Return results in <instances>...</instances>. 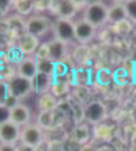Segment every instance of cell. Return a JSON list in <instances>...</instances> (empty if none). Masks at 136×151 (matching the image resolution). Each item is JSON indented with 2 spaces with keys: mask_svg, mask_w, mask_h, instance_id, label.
<instances>
[{
  "mask_svg": "<svg viewBox=\"0 0 136 151\" xmlns=\"http://www.w3.org/2000/svg\"><path fill=\"white\" fill-rule=\"evenodd\" d=\"M51 28H52L51 20L42 15H33L25 20V32L36 38L46 35Z\"/></svg>",
  "mask_w": 136,
  "mask_h": 151,
  "instance_id": "obj_3",
  "label": "cell"
},
{
  "mask_svg": "<svg viewBox=\"0 0 136 151\" xmlns=\"http://www.w3.org/2000/svg\"><path fill=\"white\" fill-rule=\"evenodd\" d=\"M52 29H54L55 38L65 44H70L71 41L75 39V23L73 20L57 19L55 23L52 25Z\"/></svg>",
  "mask_w": 136,
  "mask_h": 151,
  "instance_id": "obj_5",
  "label": "cell"
},
{
  "mask_svg": "<svg viewBox=\"0 0 136 151\" xmlns=\"http://www.w3.org/2000/svg\"><path fill=\"white\" fill-rule=\"evenodd\" d=\"M107 116V109L104 106V103L101 102H90L88 105L84 106V119L93 125L101 124Z\"/></svg>",
  "mask_w": 136,
  "mask_h": 151,
  "instance_id": "obj_6",
  "label": "cell"
},
{
  "mask_svg": "<svg viewBox=\"0 0 136 151\" xmlns=\"http://www.w3.org/2000/svg\"><path fill=\"white\" fill-rule=\"evenodd\" d=\"M98 151H115L112 147H109V145H101V147H98Z\"/></svg>",
  "mask_w": 136,
  "mask_h": 151,
  "instance_id": "obj_36",
  "label": "cell"
},
{
  "mask_svg": "<svg viewBox=\"0 0 136 151\" xmlns=\"http://www.w3.org/2000/svg\"><path fill=\"white\" fill-rule=\"evenodd\" d=\"M46 151H65V142L61 139H49L46 144Z\"/></svg>",
  "mask_w": 136,
  "mask_h": 151,
  "instance_id": "obj_26",
  "label": "cell"
},
{
  "mask_svg": "<svg viewBox=\"0 0 136 151\" xmlns=\"http://www.w3.org/2000/svg\"><path fill=\"white\" fill-rule=\"evenodd\" d=\"M52 83H54V77L52 76H46L38 73V76L32 80V89L33 92L38 94H45L51 92V87H52Z\"/></svg>",
  "mask_w": 136,
  "mask_h": 151,
  "instance_id": "obj_14",
  "label": "cell"
},
{
  "mask_svg": "<svg viewBox=\"0 0 136 151\" xmlns=\"http://www.w3.org/2000/svg\"><path fill=\"white\" fill-rule=\"evenodd\" d=\"M41 42H39V38L33 37L31 34H22L19 37L18 41V48L22 51V54L26 57H35V52L39 48Z\"/></svg>",
  "mask_w": 136,
  "mask_h": 151,
  "instance_id": "obj_11",
  "label": "cell"
},
{
  "mask_svg": "<svg viewBox=\"0 0 136 151\" xmlns=\"http://www.w3.org/2000/svg\"><path fill=\"white\" fill-rule=\"evenodd\" d=\"M45 141V132L38 124H28L22 127L20 131V144L29 145L32 148L42 145Z\"/></svg>",
  "mask_w": 136,
  "mask_h": 151,
  "instance_id": "obj_2",
  "label": "cell"
},
{
  "mask_svg": "<svg viewBox=\"0 0 136 151\" xmlns=\"http://www.w3.org/2000/svg\"><path fill=\"white\" fill-rule=\"evenodd\" d=\"M96 35V28L87 22L85 19H80L75 22V39L81 44H88Z\"/></svg>",
  "mask_w": 136,
  "mask_h": 151,
  "instance_id": "obj_10",
  "label": "cell"
},
{
  "mask_svg": "<svg viewBox=\"0 0 136 151\" xmlns=\"http://www.w3.org/2000/svg\"><path fill=\"white\" fill-rule=\"evenodd\" d=\"M13 7L19 15L28 16L35 10V1H32V0H16V1H13Z\"/></svg>",
  "mask_w": 136,
  "mask_h": 151,
  "instance_id": "obj_18",
  "label": "cell"
},
{
  "mask_svg": "<svg viewBox=\"0 0 136 151\" xmlns=\"http://www.w3.org/2000/svg\"><path fill=\"white\" fill-rule=\"evenodd\" d=\"M35 58H36V60H46V58H49L48 42H45V44H41V45H39V48L36 50V52H35Z\"/></svg>",
  "mask_w": 136,
  "mask_h": 151,
  "instance_id": "obj_27",
  "label": "cell"
},
{
  "mask_svg": "<svg viewBox=\"0 0 136 151\" xmlns=\"http://www.w3.org/2000/svg\"><path fill=\"white\" fill-rule=\"evenodd\" d=\"M74 90H75V92H74V96H75V99H77L80 103H85V105L90 103V102H88L90 93H88L87 86H75Z\"/></svg>",
  "mask_w": 136,
  "mask_h": 151,
  "instance_id": "obj_22",
  "label": "cell"
},
{
  "mask_svg": "<svg viewBox=\"0 0 136 151\" xmlns=\"http://www.w3.org/2000/svg\"><path fill=\"white\" fill-rule=\"evenodd\" d=\"M123 6H125V10H126L127 19H130V20L136 22V0L123 1Z\"/></svg>",
  "mask_w": 136,
  "mask_h": 151,
  "instance_id": "obj_25",
  "label": "cell"
},
{
  "mask_svg": "<svg viewBox=\"0 0 136 151\" xmlns=\"http://www.w3.org/2000/svg\"><path fill=\"white\" fill-rule=\"evenodd\" d=\"M109 7L103 1H91L84 9V19L90 22L94 28H98L107 22Z\"/></svg>",
  "mask_w": 136,
  "mask_h": 151,
  "instance_id": "obj_1",
  "label": "cell"
},
{
  "mask_svg": "<svg viewBox=\"0 0 136 151\" xmlns=\"http://www.w3.org/2000/svg\"><path fill=\"white\" fill-rule=\"evenodd\" d=\"M80 151H98V148L94 147L93 144H84V145H81V150Z\"/></svg>",
  "mask_w": 136,
  "mask_h": 151,
  "instance_id": "obj_33",
  "label": "cell"
},
{
  "mask_svg": "<svg viewBox=\"0 0 136 151\" xmlns=\"http://www.w3.org/2000/svg\"><path fill=\"white\" fill-rule=\"evenodd\" d=\"M96 137H97L98 139H104V141H107V139L112 138V129H110L107 125H101V124H98V125H96Z\"/></svg>",
  "mask_w": 136,
  "mask_h": 151,
  "instance_id": "obj_24",
  "label": "cell"
},
{
  "mask_svg": "<svg viewBox=\"0 0 136 151\" xmlns=\"http://www.w3.org/2000/svg\"><path fill=\"white\" fill-rule=\"evenodd\" d=\"M80 4L81 3L70 1V0H65V1H49V9L48 10L52 15H55L57 19H68V20H71L78 12Z\"/></svg>",
  "mask_w": 136,
  "mask_h": 151,
  "instance_id": "obj_4",
  "label": "cell"
},
{
  "mask_svg": "<svg viewBox=\"0 0 136 151\" xmlns=\"http://www.w3.org/2000/svg\"><path fill=\"white\" fill-rule=\"evenodd\" d=\"M48 50H49V58L54 63H59L64 58H67V44L57 38H52L48 42Z\"/></svg>",
  "mask_w": 136,
  "mask_h": 151,
  "instance_id": "obj_12",
  "label": "cell"
},
{
  "mask_svg": "<svg viewBox=\"0 0 136 151\" xmlns=\"http://www.w3.org/2000/svg\"><path fill=\"white\" fill-rule=\"evenodd\" d=\"M10 121L13 124H16L18 127H20V128L28 125L29 121H31V109L23 103L18 105L15 109L10 111Z\"/></svg>",
  "mask_w": 136,
  "mask_h": 151,
  "instance_id": "obj_13",
  "label": "cell"
},
{
  "mask_svg": "<svg viewBox=\"0 0 136 151\" xmlns=\"http://www.w3.org/2000/svg\"><path fill=\"white\" fill-rule=\"evenodd\" d=\"M38 71L42 74L46 76H52L55 74V63L51 60V58H46V60H38Z\"/></svg>",
  "mask_w": 136,
  "mask_h": 151,
  "instance_id": "obj_20",
  "label": "cell"
},
{
  "mask_svg": "<svg viewBox=\"0 0 136 151\" xmlns=\"http://www.w3.org/2000/svg\"><path fill=\"white\" fill-rule=\"evenodd\" d=\"M87 55H88V54H87L85 47H78V48H75V51H74V57H73V58H74L77 63H83Z\"/></svg>",
  "mask_w": 136,
  "mask_h": 151,
  "instance_id": "obj_29",
  "label": "cell"
},
{
  "mask_svg": "<svg viewBox=\"0 0 136 151\" xmlns=\"http://www.w3.org/2000/svg\"><path fill=\"white\" fill-rule=\"evenodd\" d=\"M33 151H46V147H42V145H38V147H35Z\"/></svg>",
  "mask_w": 136,
  "mask_h": 151,
  "instance_id": "obj_37",
  "label": "cell"
},
{
  "mask_svg": "<svg viewBox=\"0 0 136 151\" xmlns=\"http://www.w3.org/2000/svg\"><path fill=\"white\" fill-rule=\"evenodd\" d=\"M38 125L43 131L45 129H52L55 127V113L54 112H39Z\"/></svg>",
  "mask_w": 136,
  "mask_h": 151,
  "instance_id": "obj_19",
  "label": "cell"
},
{
  "mask_svg": "<svg viewBox=\"0 0 136 151\" xmlns=\"http://www.w3.org/2000/svg\"><path fill=\"white\" fill-rule=\"evenodd\" d=\"M20 131L22 128L13 124L12 121H7L0 125V144H9L15 145L20 141Z\"/></svg>",
  "mask_w": 136,
  "mask_h": 151,
  "instance_id": "obj_7",
  "label": "cell"
},
{
  "mask_svg": "<svg viewBox=\"0 0 136 151\" xmlns=\"http://www.w3.org/2000/svg\"><path fill=\"white\" fill-rule=\"evenodd\" d=\"M39 112H54L58 108V99L52 93L41 94L36 102Z\"/></svg>",
  "mask_w": 136,
  "mask_h": 151,
  "instance_id": "obj_15",
  "label": "cell"
},
{
  "mask_svg": "<svg viewBox=\"0 0 136 151\" xmlns=\"http://www.w3.org/2000/svg\"><path fill=\"white\" fill-rule=\"evenodd\" d=\"M7 121H10V111L4 105H0V125Z\"/></svg>",
  "mask_w": 136,
  "mask_h": 151,
  "instance_id": "obj_31",
  "label": "cell"
},
{
  "mask_svg": "<svg viewBox=\"0 0 136 151\" xmlns=\"http://www.w3.org/2000/svg\"><path fill=\"white\" fill-rule=\"evenodd\" d=\"M16 151H33V148L29 145H25V144H19V145H16Z\"/></svg>",
  "mask_w": 136,
  "mask_h": 151,
  "instance_id": "obj_35",
  "label": "cell"
},
{
  "mask_svg": "<svg viewBox=\"0 0 136 151\" xmlns=\"http://www.w3.org/2000/svg\"><path fill=\"white\" fill-rule=\"evenodd\" d=\"M38 60L35 57H25L16 67V76H20L26 80H33L38 76Z\"/></svg>",
  "mask_w": 136,
  "mask_h": 151,
  "instance_id": "obj_9",
  "label": "cell"
},
{
  "mask_svg": "<svg viewBox=\"0 0 136 151\" xmlns=\"http://www.w3.org/2000/svg\"><path fill=\"white\" fill-rule=\"evenodd\" d=\"M68 92H70V84H68V83L54 80V83H52V87H51V92H49V93H52L57 99H58V97H61V96L67 94Z\"/></svg>",
  "mask_w": 136,
  "mask_h": 151,
  "instance_id": "obj_21",
  "label": "cell"
},
{
  "mask_svg": "<svg viewBox=\"0 0 136 151\" xmlns=\"http://www.w3.org/2000/svg\"><path fill=\"white\" fill-rule=\"evenodd\" d=\"M0 151H16V145H9V144H0Z\"/></svg>",
  "mask_w": 136,
  "mask_h": 151,
  "instance_id": "obj_34",
  "label": "cell"
},
{
  "mask_svg": "<svg viewBox=\"0 0 136 151\" xmlns=\"http://www.w3.org/2000/svg\"><path fill=\"white\" fill-rule=\"evenodd\" d=\"M127 19L126 15V10H125V6H123V1H116L113 3L110 7H109V13H107V22H112V23H120L123 20Z\"/></svg>",
  "mask_w": 136,
  "mask_h": 151,
  "instance_id": "obj_16",
  "label": "cell"
},
{
  "mask_svg": "<svg viewBox=\"0 0 136 151\" xmlns=\"http://www.w3.org/2000/svg\"><path fill=\"white\" fill-rule=\"evenodd\" d=\"M9 90H10V94L16 96L18 99H23L26 96H29L31 92H33L32 89V81L31 80H26L20 76H15L9 83Z\"/></svg>",
  "mask_w": 136,
  "mask_h": 151,
  "instance_id": "obj_8",
  "label": "cell"
},
{
  "mask_svg": "<svg viewBox=\"0 0 136 151\" xmlns=\"http://www.w3.org/2000/svg\"><path fill=\"white\" fill-rule=\"evenodd\" d=\"M18 105H20V99H18V97L13 96V94H9V97H7L6 102H4V106H6L9 111H12V109H15Z\"/></svg>",
  "mask_w": 136,
  "mask_h": 151,
  "instance_id": "obj_30",
  "label": "cell"
},
{
  "mask_svg": "<svg viewBox=\"0 0 136 151\" xmlns=\"http://www.w3.org/2000/svg\"><path fill=\"white\" fill-rule=\"evenodd\" d=\"M10 90H9V84L3 80H0V105H4L6 99L9 97Z\"/></svg>",
  "mask_w": 136,
  "mask_h": 151,
  "instance_id": "obj_28",
  "label": "cell"
},
{
  "mask_svg": "<svg viewBox=\"0 0 136 151\" xmlns=\"http://www.w3.org/2000/svg\"><path fill=\"white\" fill-rule=\"evenodd\" d=\"M13 6V1H7V0H0V13H6L9 10V7Z\"/></svg>",
  "mask_w": 136,
  "mask_h": 151,
  "instance_id": "obj_32",
  "label": "cell"
},
{
  "mask_svg": "<svg viewBox=\"0 0 136 151\" xmlns=\"http://www.w3.org/2000/svg\"><path fill=\"white\" fill-rule=\"evenodd\" d=\"M73 80L75 81L77 86H85L87 81H88V71H87V70H81V68L74 70V73H73Z\"/></svg>",
  "mask_w": 136,
  "mask_h": 151,
  "instance_id": "obj_23",
  "label": "cell"
},
{
  "mask_svg": "<svg viewBox=\"0 0 136 151\" xmlns=\"http://www.w3.org/2000/svg\"><path fill=\"white\" fill-rule=\"evenodd\" d=\"M90 138H91V132L88 129V127L81 125V124L75 125V128H74L73 132H71V139L75 141V142H78L80 145L87 144V141H88Z\"/></svg>",
  "mask_w": 136,
  "mask_h": 151,
  "instance_id": "obj_17",
  "label": "cell"
}]
</instances>
